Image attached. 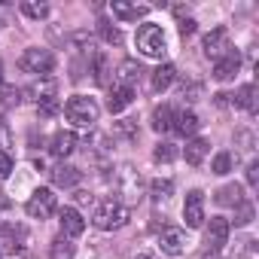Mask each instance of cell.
Listing matches in <instances>:
<instances>
[{
  "label": "cell",
  "mask_w": 259,
  "mask_h": 259,
  "mask_svg": "<svg viewBox=\"0 0 259 259\" xmlns=\"http://www.w3.org/2000/svg\"><path fill=\"white\" fill-rule=\"evenodd\" d=\"M64 116H67V122H73L76 128H95V122H98V116H101V107H98V101L89 98V95H73V98L64 104Z\"/></svg>",
  "instance_id": "obj_1"
},
{
  "label": "cell",
  "mask_w": 259,
  "mask_h": 259,
  "mask_svg": "<svg viewBox=\"0 0 259 259\" xmlns=\"http://www.w3.org/2000/svg\"><path fill=\"white\" fill-rule=\"evenodd\" d=\"M128 220H132V210H128L119 198H107L95 207V217L92 223L101 229V232H113V229H122Z\"/></svg>",
  "instance_id": "obj_2"
},
{
  "label": "cell",
  "mask_w": 259,
  "mask_h": 259,
  "mask_svg": "<svg viewBox=\"0 0 259 259\" xmlns=\"http://www.w3.org/2000/svg\"><path fill=\"white\" fill-rule=\"evenodd\" d=\"M135 43H138V49H141L147 58H162V55L168 52L165 31H162L159 25H153V22H147V25H141V28H138Z\"/></svg>",
  "instance_id": "obj_3"
},
{
  "label": "cell",
  "mask_w": 259,
  "mask_h": 259,
  "mask_svg": "<svg viewBox=\"0 0 259 259\" xmlns=\"http://www.w3.org/2000/svg\"><path fill=\"white\" fill-rule=\"evenodd\" d=\"M19 67H22L25 73H34V76H40V79H49V73L55 70V55H52L49 49L31 46V49H25V52H22Z\"/></svg>",
  "instance_id": "obj_4"
},
{
  "label": "cell",
  "mask_w": 259,
  "mask_h": 259,
  "mask_svg": "<svg viewBox=\"0 0 259 259\" xmlns=\"http://www.w3.org/2000/svg\"><path fill=\"white\" fill-rule=\"evenodd\" d=\"M116 192L125 198V207L141 201V174L132 168V165H122L116 171Z\"/></svg>",
  "instance_id": "obj_5"
},
{
  "label": "cell",
  "mask_w": 259,
  "mask_h": 259,
  "mask_svg": "<svg viewBox=\"0 0 259 259\" xmlns=\"http://www.w3.org/2000/svg\"><path fill=\"white\" fill-rule=\"evenodd\" d=\"M25 210H28V217H31V220H49V217L55 213V192H52V189H46V186H40V189L28 198Z\"/></svg>",
  "instance_id": "obj_6"
},
{
  "label": "cell",
  "mask_w": 259,
  "mask_h": 259,
  "mask_svg": "<svg viewBox=\"0 0 259 259\" xmlns=\"http://www.w3.org/2000/svg\"><path fill=\"white\" fill-rule=\"evenodd\" d=\"M25 247H28V229L22 223H4V229H0V250L22 253Z\"/></svg>",
  "instance_id": "obj_7"
},
{
  "label": "cell",
  "mask_w": 259,
  "mask_h": 259,
  "mask_svg": "<svg viewBox=\"0 0 259 259\" xmlns=\"http://www.w3.org/2000/svg\"><path fill=\"white\" fill-rule=\"evenodd\" d=\"M183 220L189 229H201L204 226V192L192 189L186 192V201H183Z\"/></svg>",
  "instance_id": "obj_8"
},
{
  "label": "cell",
  "mask_w": 259,
  "mask_h": 259,
  "mask_svg": "<svg viewBox=\"0 0 259 259\" xmlns=\"http://www.w3.org/2000/svg\"><path fill=\"white\" fill-rule=\"evenodd\" d=\"M201 49H204V55L207 58H213V61H220L232 46H229V31L226 28H213L207 37H204V43H201Z\"/></svg>",
  "instance_id": "obj_9"
},
{
  "label": "cell",
  "mask_w": 259,
  "mask_h": 259,
  "mask_svg": "<svg viewBox=\"0 0 259 259\" xmlns=\"http://www.w3.org/2000/svg\"><path fill=\"white\" fill-rule=\"evenodd\" d=\"M58 223H61V235L64 238H79L85 232V220L76 207H61L58 210Z\"/></svg>",
  "instance_id": "obj_10"
},
{
  "label": "cell",
  "mask_w": 259,
  "mask_h": 259,
  "mask_svg": "<svg viewBox=\"0 0 259 259\" xmlns=\"http://www.w3.org/2000/svg\"><path fill=\"white\" fill-rule=\"evenodd\" d=\"M241 70V55L235 52V49H229L220 61H213V79H220V82H229V79H235V73Z\"/></svg>",
  "instance_id": "obj_11"
},
{
  "label": "cell",
  "mask_w": 259,
  "mask_h": 259,
  "mask_svg": "<svg viewBox=\"0 0 259 259\" xmlns=\"http://www.w3.org/2000/svg\"><path fill=\"white\" fill-rule=\"evenodd\" d=\"M229 232H232V223L226 217H210V226H207V247L210 250H223V244L229 241Z\"/></svg>",
  "instance_id": "obj_12"
},
{
  "label": "cell",
  "mask_w": 259,
  "mask_h": 259,
  "mask_svg": "<svg viewBox=\"0 0 259 259\" xmlns=\"http://www.w3.org/2000/svg\"><path fill=\"white\" fill-rule=\"evenodd\" d=\"M159 247L165 256H180L186 250V232L183 229H165L159 235Z\"/></svg>",
  "instance_id": "obj_13"
},
{
  "label": "cell",
  "mask_w": 259,
  "mask_h": 259,
  "mask_svg": "<svg viewBox=\"0 0 259 259\" xmlns=\"http://www.w3.org/2000/svg\"><path fill=\"white\" fill-rule=\"evenodd\" d=\"M110 10H113V16L122 19V22H138V19H144V16L150 13L147 4H128V0H113Z\"/></svg>",
  "instance_id": "obj_14"
},
{
  "label": "cell",
  "mask_w": 259,
  "mask_h": 259,
  "mask_svg": "<svg viewBox=\"0 0 259 259\" xmlns=\"http://www.w3.org/2000/svg\"><path fill=\"white\" fill-rule=\"evenodd\" d=\"M198 116H195V110H180L177 116H174V122H171V128L177 135H183V138H192L195 132H198Z\"/></svg>",
  "instance_id": "obj_15"
},
{
  "label": "cell",
  "mask_w": 259,
  "mask_h": 259,
  "mask_svg": "<svg viewBox=\"0 0 259 259\" xmlns=\"http://www.w3.org/2000/svg\"><path fill=\"white\" fill-rule=\"evenodd\" d=\"M207 153H210V144H207L204 138H192V141L183 147V159H186V165H192V168H198Z\"/></svg>",
  "instance_id": "obj_16"
},
{
  "label": "cell",
  "mask_w": 259,
  "mask_h": 259,
  "mask_svg": "<svg viewBox=\"0 0 259 259\" xmlns=\"http://www.w3.org/2000/svg\"><path fill=\"white\" fill-rule=\"evenodd\" d=\"M73 150H76V138H73V132H58V135L52 138V144H49V153H52L55 159H67Z\"/></svg>",
  "instance_id": "obj_17"
},
{
  "label": "cell",
  "mask_w": 259,
  "mask_h": 259,
  "mask_svg": "<svg viewBox=\"0 0 259 259\" xmlns=\"http://www.w3.org/2000/svg\"><path fill=\"white\" fill-rule=\"evenodd\" d=\"M132 101H135V89L113 85V89H110V98H107V110H110V113H122Z\"/></svg>",
  "instance_id": "obj_18"
},
{
  "label": "cell",
  "mask_w": 259,
  "mask_h": 259,
  "mask_svg": "<svg viewBox=\"0 0 259 259\" xmlns=\"http://www.w3.org/2000/svg\"><path fill=\"white\" fill-rule=\"evenodd\" d=\"M141 73H144V70H141L138 61H122L119 70H116V85H122V89H135V82H138Z\"/></svg>",
  "instance_id": "obj_19"
},
{
  "label": "cell",
  "mask_w": 259,
  "mask_h": 259,
  "mask_svg": "<svg viewBox=\"0 0 259 259\" xmlns=\"http://www.w3.org/2000/svg\"><path fill=\"white\" fill-rule=\"evenodd\" d=\"M49 174H52V183L61 186V189H70V186L79 183V171H76L73 165H55Z\"/></svg>",
  "instance_id": "obj_20"
},
{
  "label": "cell",
  "mask_w": 259,
  "mask_h": 259,
  "mask_svg": "<svg viewBox=\"0 0 259 259\" xmlns=\"http://www.w3.org/2000/svg\"><path fill=\"white\" fill-rule=\"evenodd\" d=\"M174 76H177V70H174V64H159L156 70H153V82H150V89L159 95V92H165V89H171V82H174Z\"/></svg>",
  "instance_id": "obj_21"
},
{
  "label": "cell",
  "mask_w": 259,
  "mask_h": 259,
  "mask_svg": "<svg viewBox=\"0 0 259 259\" xmlns=\"http://www.w3.org/2000/svg\"><path fill=\"white\" fill-rule=\"evenodd\" d=\"M232 104L241 107V110H247V113H256V85H253V82L241 85L238 95H232Z\"/></svg>",
  "instance_id": "obj_22"
},
{
  "label": "cell",
  "mask_w": 259,
  "mask_h": 259,
  "mask_svg": "<svg viewBox=\"0 0 259 259\" xmlns=\"http://www.w3.org/2000/svg\"><path fill=\"white\" fill-rule=\"evenodd\" d=\"M241 201H244V189L238 183H229L217 192V204H223V207H238Z\"/></svg>",
  "instance_id": "obj_23"
},
{
  "label": "cell",
  "mask_w": 259,
  "mask_h": 259,
  "mask_svg": "<svg viewBox=\"0 0 259 259\" xmlns=\"http://www.w3.org/2000/svg\"><path fill=\"white\" fill-rule=\"evenodd\" d=\"M171 122H174V110L168 107V104H162V107H156L153 110V132H168L171 128Z\"/></svg>",
  "instance_id": "obj_24"
},
{
  "label": "cell",
  "mask_w": 259,
  "mask_h": 259,
  "mask_svg": "<svg viewBox=\"0 0 259 259\" xmlns=\"http://www.w3.org/2000/svg\"><path fill=\"white\" fill-rule=\"evenodd\" d=\"M49 259H73V241L58 235L52 241V247H49Z\"/></svg>",
  "instance_id": "obj_25"
},
{
  "label": "cell",
  "mask_w": 259,
  "mask_h": 259,
  "mask_svg": "<svg viewBox=\"0 0 259 259\" xmlns=\"http://www.w3.org/2000/svg\"><path fill=\"white\" fill-rule=\"evenodd\" d=\"M92 73H95V82L98 85H107V55L104 52H95L92 55Z\"/></svg>",
  "instance_id": "obj_26"
},
{
  "label": "cell",
  "mask_w": 259,
  "mask_h": 259,
  "mask_svg": "<svg viewBox=\"0 0 259 259\" xmlns=\"http://www.w3.org/2000/svg\"><path fill=\"white\" fill-rule=\"evenodd\" d=\"M19 101H22V89L0 82V107H16Z\"/></svg>",
  "instance_id": "obj_27"
},
{
  "label": "cell",
  "mask_w": 259,
  "mask_h": 259,
  "mask_svg": "<svg viewBox=\"0 0 259 259\" xmlns=\"http://www.w3.org/2000/svg\"><path fill=\"white\" fill-rule=\"evenodd\" d=\"M22 13L28 16V19H46L49 16V7L46 4H37V0H25V4H22Z\"/></svg>",
  "instance_id": "obj_28"
},
{
  "label": "cell",
  "mask_w": 259,
  "mask_h": 259,
  "mask_svg": "<svg viewBox=\"0 0 259 259\" xmlns=\"http://www.w3.org/2000/svg\"><path fill=\"white\" fill-rule=\"evenodd\" d=\"M210 171H213V174H220V177H223V174H229V171H232V153H226V150H223V153H217V156H213Z\"/></svg>",
  "instance_id": "obj_29"
},
{
  "label": "cell",
  "mask_w": 259,
  "mask_h": 259,
  "mask_svg": "<svg viewBox=\"0 0 259 259\" xmlns=\"http://www.w3.org/2000/svg\"><path fill=\"white\" fill-rule=\"evenodd\" d=\"M150 192H153V198H156V201H165V198H168V195L174 192V183H171V180H162V177H159V180H153Z\"/></svg>",
  "instance_id": "obj_30"
},
{
  "label": "cell",
  "mask_w": 259,
  "mask_h": 259,
  "mask_svg": "<svg viewBox=\"0 0 259 259\" xmlns=\"http://www.w3.org/2000/svg\"><path fill=\"white\" fill-rule=\"evenodd\" d=\"M253 223V204L244 198L238 207H235V226H250Z\"/></svg>",
  "instance_id": "obj_31"
},
{
  "label": "cell",
  "mask_w": 259,
  "mask_h": 259,
  "mask_svg": "<svg viewBox=\"0 0 259 259\" xmlns=\"http://www.w3.org/2000/svg\"><path fill=\"white\" fill-rule=\"evenodd\" d=\"M98 31H101V37H104L107 43H122V31H119V28H113L110 22H104V19H101V22H98Z\"/></svg>",
  "instance_id": "obj_32"
},
{
  "label": "cell",
  "mask_w": 259,
  "mask_h": 259,
  "mask_svg": "<svg viewBox=\"0 0 259 259\" xmlns=\"http://www.w3.org/2000/svg\"><path fill=\"white\" fill-rule=\"evenodd\" d=\"M153 159H156V162H174V159H177L174 144H159V147L153 150Z\"/></svg>",
  "instance_id": "obj_33"
},
{
  "label": "cell",
  "mask_w": 259,
  "mask_h": 259,
  "mask_svg": "<svg viewBox=\"0 0 259 259\" xmlns=\"http://www.w3.org/2000/svg\"><path fill=\"white\" fill-rule=\"evenodd\" d=\"M13 147V132H10V122L0 116V153H10Z\"/></svg>",
  "instance_id": "obj_34"
},
{
  "label": "cell",
  "mask_w": 259,
  "mask_h": 259,
  "mask_svg": "<svg viewBox=\"0 0 259 259\" xmlns=\"http://www.w3.org/2000/svg\"><path fill=\"white\" fill-rule=\"evenodd\" d=\"M28 95H34V101H43V98H52L55 95V82H43V85H31L28 89Z\"/></svg>",
  "instance_id": "obj_35"
},
{
  "label": "cell",
  "mask_w": 259,
  "mask_h": 259,
  "mask_svg": "<svg viewBox=\"0 0 259 259\" xmlns=\"http://www.w3.org/2000/svg\"><path fill=\"white\" fill-rule=\"evenodd\" d=\"M37 110H40L43 116H55V113H58V98L52 95V98H43V101H37Z\"/></svg>",
  "instance_id": "obj_36"
},
{
  "label": "cell",
  "mask_w": 259,
  "mask_h": 259,
  "mask_svg": "<svg viewBox=\"0 0 259 259\" xmlns=\"http://www.w3.org/2000/svg\"><path fill=\"white\" fill-rule=\"evenodd\" d=\"M116 132H122L125 138H138V128H135V122H132V119H122V122H116Z\"/></svg>",
  "instance_id": "obj_37"
},
{
  "label": "cell",
  "mask_w": 259,
  "mask_h": 259,
  "mask_svg": "<svg viewBox=\"0 0 259 259\" xmlns=\"http://www.w3.org/2000/svg\"><path fill=\"white\" fill-rule=\"evenodd\" d=\"M13 174V159H10V153H0V180H7Z\"/></svg>",
  "instance_id": "obj_38"
},
{
  "label": "cell",
  "mask_w": 259,
  "mask_h": 259,
  "mask_svg": "<svg viewBox=\"0 0 259 259\" xmlns=\"http://www.w3.org/2000/svg\"><path fill=\"white\" fill-rule=\"evenodd\" d=\"M192 34H195V19H183V22H180V37L189 40Z\"/></svg>",
  "instance_id": "obj_39"
},
{
  "label": "cell",
  "mask_w": 259,
  "mask_h": 259,
  "mask_svg": "<svg viewBox=\"0 0 259 259\" xmlns=\"http://www.w3.org/2000/svg\"><path fill=\"white\" fill-rule=\"evenodd\" d=\"M247 183L250 186H259V162H250L247 165Z\"/></svg>",
  "instance_id": "obj_40"
},
{
  "label": "cell",
  "mask_w": 259,
  "mask_h": 259,
  "mask_svg": "<svg viewBox=\"0 0 259 259\" xmlns=\"http://www.w3.org/2000/svg\"><path fill=\"white\" fill-rule=\"evenodd\" d=\"M198 95H201V85H198V82H192V85H189V89H186V85H183V98H189V101H195V98H198Z\"/></svg>",
  "instance_id": "obj_41"
},
{
  "label": "cell",
  "mask_w": 259,
  "mask_h": 259,
  "mask_svg": "<svg viewBox=\"0 0 259 259\" xmlns=\"http://www.w3.org/2000/svg\"><path fill=\"white\" fill-rule=\"evenodd\" d=\"M213 101H217V107H229V104H232V95L220 92V95H213Z\"/></svg>",
  "instance_id": "obj_42"
},
{
  "label": "cell",
  "mask_w": 259,
  "mask_h": 259,
  "mask_svg": "<svg viewBox=\"0 0 259 259\" xmlns=\"http://www.w3.org/2000/svg\"><path fill=\"white\" fill-rule=\"evenodd\" d=\"M201 259H220V250H213V253L207 250V253H201Z\"/></svg>",
  "instance_id": "obj_43"
},
{
  "label": "cell",
  "mask_w": 259,
  "mask_h": 259,
  "mask_svg": "<svg viewBox=\"0 0 259 259\" xmlns=\"http://www.w3.org/2000/svg\"><path fill=\"white\" fill-rule=\"evenodd\" d=\"M7 204H10V201H7V198H4V192H0V210H4V207H7Z\"/></svg>",
  "instance_id": "obj_44"
},
{
  "label": "cell",
  "mask_w": 259,
  "mask_h": 259,
  "mask_svg": "<svg viewBox=\"0 0 259 259\" xmlns=\"http://www.w3.org/2000/svg\"><path fill=\"white\" fill-rule=\"evenodd\" d=\"M0 82H4V61H0Z\"/></svg>",
  "instance_id": "obj_45"
},
{
  "label": "cell",
  "mask_w": 259,
  "mask_h": 259,
  "mask_svg": "<svg viewBox=\"0 0 259 259\" xmlns=\"http://www.w3.org/2000/svg\"><path fill=\"white\" fill-rule=\"evenodd\" d=\"M138 259H153V256H138Z\"/></svg>",
  "instance_id": "obj_46"
},
{
  "label": "cell",
  "mask_w": 259,
  "mask_h": 259,
  "mask_svg": "<svg viewBox=\"0 0 259 259\" xmlns=\"http://www.w3.org/2000/svg\"><path fill=\"white\" fill-rule=\"evenodd\" d=\"M0 256H4V250H0Z\"/></svg>",
  "instance_id": "obj_47"
}]
</instances>
